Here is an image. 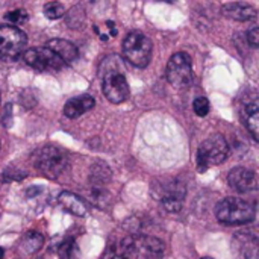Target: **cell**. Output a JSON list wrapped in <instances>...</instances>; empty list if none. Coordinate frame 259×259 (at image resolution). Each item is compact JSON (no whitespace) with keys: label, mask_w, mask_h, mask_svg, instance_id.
Listing matches in <instances>:
<instances>
[{"label":"cell","mask_w":259,"mask_h":259,"mask_svg":"<svg viewBox=\"0 0 259 259\" xmlns=\"http://www.w3.org/2000/svg\"><path fill=\"white\" fill-rule=\"evenodd\" d=\"M118 247L124 259H159L164 255V243L150 235H127Z\"/></svg>","instance_id":"cell-1"},{"label":"cell","mask_w":259,"mask_h":259,"mask_svg":"<svg viewBox=\"0 0 259 259\" xmlns=\"http://www.w3.org/2000/svg\"><path fill=\"white\" fill-rule=\"evenodd\" d=\"M215 217L228 226H241L255 220V206L240 197H226L215 206Z\"/></svg>","instance_id":"cell-2"},{"label":"cell","mask_w":259,"mask_h":259,"mask_svg":"<svg viewBox=\"0 0 259 259\" xmlns=\"http://www.w3.org/2000/svg\"><path fill=\"white\" fill-rule=\"evenodd\" d=\"M229 156V144L220 134L208 137L197 149V171L205 173L209 167L223 164Z\"/></svg>","instance_id":"cell-3"},{"label":"cell","mask_w":259,"mask_h":259,"mask_svg":"<svg viewBox=\"0 0 259 259\" xmlns=\"http://www.w3.org/2000/svg\"><path fill=\"white\" fill-rule=\"evenodd\" d=\"M33 164L47 179H58L68 167V156L58 146H46L36 152Z\"/></svg>","instance_id":"cell-4"},{"label":"cell","mask_w":259,"mask_h":259,"mask_svg":"<svg viewBox=\"0 0 259 259\" xmlns=\"http://www.w3.org/2000/svg\"><path fill=\"white\" fill-rule=\"evenodd\" d=\"M152 41L143 32L132 30L123 39V56L134 67L144 68L152 58Z\"/></svg>","instance_id":"cell-5"},{"label":"cell","mask_w":259,"mask_h":259,"mask_svg":"<svg viewBox=\"0 0 259 259\" xmlns=\"http://www.w3.org/2000/svg\"><path fill=\"white\" fill-rule=\"evenodd\" d=\"M153 197L161 202L162 208L168 212H179L184 206L187 187L182 181L171 179L167 182H156L152 187Z\"/></svg>","instance_id":"cell-6"},{"label":"cell","mask_w":259,"mask_h":259,"mask_svg":"<svg viewBox=\"0 0 259 259\" xmlns=\"http://www.w3.org/2000/svg\"><path fill=\"white\" fill-rule=\"evenodd\" d=\"M26 33L14 26L0 24V59L6 62L17 61L26 49Z\"/></svg>","instance_id":"cell-7"},{"label":"cell","mask_w":259,"mask_h":259,"mask_svg":"<svg viewBox=\"0 0 259 259\" xmlns=\"http://www.w3.org/2000/svg\"><path fill=\"white\" fill-rule=\"evenodd\" d=\"M165 76L168 83L175 88H188L193 83V64L190 55L184 52L175 53L167 64Z\"/></svg>","instance_id":"cell-8"},{"label":"cell","mask_w":259,"mask_h":259,"mask_svg":"<svg viewBox=\"0 0 259 259\" xmlns=\"http://www.w3.org/2000/svg\"><path fill=\"white\" fill-rule=\"evenodd\" d=\"M24 62L39 71H56L64 67V62L47 47H32L23 53Z\"/></svg>","instance_id":"cell-9"},{"label":"cell","mask_w":259,"mask_h":259,"mask_svg":"<svg viewBox=\"0 0 259 259\" xmlns=\"http://www.w3.org/2000/svg\"><path fill=\"white\" fill-rule=\"evenodd\" d=\"M103 77V94L111 103H121L129 97V85L126 76L121 71H108L102 74Z\"/></svg>","instance_id":"cell-10"},{"label":"cell","mask_w":259,"mask_h":259,"mask_svg":"<svg viewBox=\"0 0 259 259\" xmlns=\"http://www.w3.org/2000/svg\"><path fill=\"white\" fill-rule=\"evenodd\" d=\"M228 182H229V187L240 194L252 193V191H256L258 188L256 173L244 167L232 168L228 175Z\"/></svg>","instance_id":"cell-11"},{"label":"cell","mask_w":259,"mask_h":259,"mask_svg":"<svg viewBox=\"0 0 259 259\" xmlns=\"http://www.w3.org/2000/svg\"><path fill=\"white\" fill-rule=\"evenodd\" d=\"M96 105V100L90 94H82L77 97H71L64 105V115L68 118H77L85 112L91 111Z\"/></svg>","instance_id":"cell-12"},{"label":"cell","mask_w":259,"mask_h":259,"mask_svg":"<svg viewBox=\"0 0 259 259\" xmlns=\"http://www.w3.org/2000/svg\"><path fill=\"white\" fill-rule=\"evenodd\" d=\"M46 47L50 49L64 64H71L79 56L77 47L71 41H68V39H61V38L50 39Z\"/></svg>","instance_id":"cell-13"},{"label":"cell","mask_w":259,"mask_h":259,"mask_svg":"<svg viewBox=\"0 0 259 259\" xmlns=\"http://www.w3.org/2000/svg\"><path fill=\"white\" fill-rule=\"evenodd\" d=\"M222 14L235 21H252L256 18V9L246 3H225Z\"/></svg>","instance_id":"cell-14"},{"label":"cell","mask_w":259,"mask_h":259,"mask_svg":"<svg viewBox=\"0 0 259 259\" xmlns=\"http://www.w3.org/2000/svg\"><path fill=\"white\" fill-rule=\"evenodd\" d=\"M58 202L65 211H68L70 214H73L76 217H83L88 211L87 203L79 196H76L70 191H62L58 196Z\"/></svg>","instance_id":"cell-15"},{"label":"cell","mask_w":259,"mask_h":259,"mask_svg":"<svg viewBox=\"0 0 259 259\" xmlns=\"http://www.w3.org/2000/svg\"><path fill=\"white\" fill-rule=\"evenodd\" d=\"M241 118L244 121V126L247 127L249 134L255 141H258L259 137V105L256 100L247 103L241 111Z\"/></svg>","instance_id":"cell-16"},{"label":"cell","mask_w":259,"mask_h":259,"mask_svg":"<svg viewBox=\"0 0 259 259\" xmlns=\"http://www.w3.org/2000/svg\"><path fill=\"white\" fill-rule=\"evenodd\" d=\"M234 250L241 259H250L256 253V237L252 234H238L234 238Z\"/></svg>","instance_id":"cell-17"},{"label":"cell","mask_w":259,"mask_h":259,"mask_svg":"<svg viewBox=\"0 0 259 259\" xmlns=\"http://www.w3.org/2000/svg\"><path fill=\"white\" fill-rule=\"evenodd\" d=\"M111 176H112L111 168L105 162H96L91 167L90 178H88V184L99 185V187H105L111 181Z\"/></svg>","instance_id":"cell-18"},{"label":"cell","mask_w":259,"mask_h":259,"mask_svg":"<svg viewBox=\"0 0 259 259\" xmlns=\"http://www.w3.org/2000/svg\"><path fill=\"white\" fill-rule=\"evenodd\" d=\"M85 194H87L88 200L93 205H96L97 208H105L111 202V194H109V191L105 187H99V185H91L90 184V188L85 191Z\"/></svg>","instance_id":"cell-19"},{"label":"cell","mask_w":259,"mask_h":259,"mask_svg":"<svg viewBox=\"0 0 259 259\" xmlns=\"http://www.w3.org/2000/svg\"><path fill=\"white\" fill-rule=\"evenodd\" d=\"M42 244H44V237L36 231H30L29 234L24 235V238L21 241V249L26 253L32 255V253H36L42 247Z\"/></svg>","instance_id":"cell-20"},{"label":"cell","mask_w":259,"mask_h":259,"mask_svg":"<svg viewBox=\"0 0 259 259\" xmlns=\"http://www.w3.org/2000/svg\"><path fill=\"white\" fill-rule=\"evenodd\" d=\"M5 20L9 23V26L18 27L20 24H24L29 20V14L26 9H14L5 14Z\"/></svg>","instance_id":"cell-21"},{"label":"cell","mask_w":259,"mask_h":259,"mask_svg":"<svg viewBox=\"0 0 259 259\" xmlns=\"http://www.w3.org/2000/svg\"><path fill=\"white\" fill-rule=\"evenodd\" d=\"M44 15L49 20H58L65 15V8L59 2H50L44 6Z\"/></svg>","instance_id":"cell-22"},{"label":"cell","mask_w":259,"mask_h":259,"mask_svg":"<svg viewBox=\"0 0 259 259\" xmlns=\"http://www.w3.org/2000/svg\"><path fill=\"white\" fill-rule=\"evenodd\" d=\"M76 253V243L74 238H67L61 243L59 249H58V255L61 259H73Z\"/></svg>","instance_id":"cell-23"},{"label":"cell","mask_w":259,"mask_h":259,"mask_svg":"<svg viewBox=\"0 0 259 259\" xmlns=\"http://www.w3.org/2000/svg\"><path fill=\"white\" fill-rule=\"evenodd\" d=\"M193 109L196 112V115L199 117H206L209 109H211V103L206 97L200 96V97H196L194 102H193Z\"/></svg>","instance_id":"cell-24"},{"label":"cell","mask_w":259,"mask_h":259,"mask_svg":"<svg viewBox=\"0 0 259 259\" xmlns=\"http://www.w3.org/2000/svg\"><path fill=\"white\" fill-rule=\"evenodd\" d=\"M102 259H124L123 258V255H121L120 247H118V243L111 244V246L106 249V252L103 253Z\"/></svg>","instance_id":"cell-25"},{"label":"cell","mask_w":259,"mask_h":259,"mask_svg":"<svg viewBox=\"0 0 259 259\" xmlns=\"http://www.w3.org/2000/svg\"><path fill=\"white\" fill-rule=\"evenodd\" d=\"M247 42L252 46V49H258L259 46V29L255 26L247 32Z\"/></svg>","instance_id":"cell-26"},{"label":"cell","mask_w":259,"mask_h":259,"mask_svg":"<svg viewBox=\"0 0 259 259\" xmlns=\"http://www.w3.org/2000/svg\"><path fill=\"white\" fill-rule=\"evenodd\" d=\"M11 114H12V105H6V109H5V114H3V124L6 126H11Z\"/></svg>","instance_id":"cell-27"},{"label":"cell","mask_w":259,"mask_h":259,"mask_svg":"<svg viewBox=\"0 0 259 259\" xmlns=\"http://www.w3.org/2000/svg\"><path fill=\"white\" fill-rule=\"evenodd\" d=\"M41 191H42L41 187H30L26 190V197H35V196L41 194Z\"/></svg>","instance_id":"cell-28"},{"label":"cell","mask_w":259,"mask_h":259,"mask_svg":"<svg viewBox=\"0 0 259 259\" xmlns=\"http://www.w3.org/2000/svg\"><path fill=\"white\" fill-rule=\"evenodd\" d=\"M3 255H5V252H3V249L0 247V259L3 258Z\"/></svg>","instance_id":"cell-29"},{"label":"cell","mask_w":259,"mask_h":259,"mask_svg":"<svg viewBox=\"0 0 259 259\" xmlns=\"http://www.w3.org/2000/svg\"><path fill=\"white\" fill-rule=\"evenodd\" d=\"M202 259H214V258H202Z\"/></svg>","instance_id":"cell-30"}]
</instances>
